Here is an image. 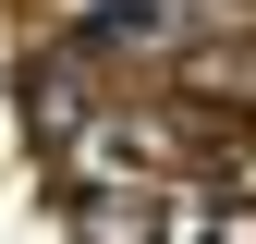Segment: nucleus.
<instances>
[{"label":"nucleus","instance_id":"f257e3e1","mask_svg":"<svg viewBox=\"0 0 256 244\" xmlns=\"http://www.w3.org/2000/svg\"><path fill=\"white\" fill-rule=\"evenodd\" d=\"M74 244H158L146 196H74Z\"/></svg>","mask_w":256,"mask_h":244},{"label":"nucleus","instance_id":"f03ea898","mask_svg":"<svg viewBox=\"0 0 256 244\" xmlns=\"http://www.w3.org/2000/svg\"><path fill=\"white\" fill-rule=\"evenodd\" d=\"M98 37H110V49H171V37H183V12H171V0H110Z\"/></svg>","mask_w":256,"mask_h":244}]
</instances>
